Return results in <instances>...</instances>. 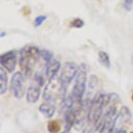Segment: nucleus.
I'll use <instances>...</instances> for the list:
<instances>
[{"instance_id":"nucleus-9","label":"nucleus","mask_w":133,"mask_h":133,"mask_svg":"<svg viewBox=\"0 0 133 133\" xmlns=\"http://www.w3.org/2000/svg\"><path fill=\"white\" fill-rule=\"evenodd\" d=\"M41 87L42 86L40 84L34 80L32 81V83H31L26 91V98L28 103H36L39 100L41 94Z\"/></svg>"},{"instance_id":"nucleus-16","label":"nucleus","mask_w":133,"mask_h":133,"mask_svg":"<svg viewBox=\"0 0 133 133\" xmlns=\"http://www.w3.org/2000/svg\"><path fill=\"white\" fill-rule=\"evenodd\" d=\"M41 58L44 61L45 64L53 59V52L48 50H41Z\"/></svg>"},{"instance_id":"nucleus-20","label":"nucleus","mask_w":133,"mask_h":133,"mask_svg":"<svg viewBox=\"0 0 133 133\" xmlns=\"http://www.w3.org/2000/svg\"><path fill=\"white\" fill-rule=\"evenodd\" d=\"M117 133H127V132H126V131L124 130H123L122 129V130H120L118 131Z\"/></svg>"},{"instance_id":"nucleus-3","label":"nucleus","mask_w":133,"mask_h":133,"mask_svg":"<svg viewBox=\"0 0 133 133\" xmlns=\"http://www.w3.org/2000/svg\"><path fill=\"white\" fill-rule=\"evenodd\" d=\"M67 87L61 82L60 77L57 75L49 80L43 90V98L45 101L55 103L59 99L63 100L65 97Z\"/></svg>"},{"instance_id":"nucleus-7","label":"nucleus","mask_w":133,"mask_h":133,"mask_svg":"<svg viewBox=\"0 0 133 133\" xmlns=\"http://www.w3.org/2000/svg\"><path fill=\"white\" fill-rule=\"evenodd\" d=\"M78 70V65L75 62H67L64 63L59 76L63 85L67 87L72 82V81L76 77Z\"/></svg>"},{"instance_id":"nucleus-14","label":"nucleus","mask_w":133,"mask_h":133,"mask_svg":"<svg viewBox=\"0 0 133 133\" xmlns=\"http://www.w3.org/2000/svg\"><path fill=\"white\" fill-rule=\"evenodd\" d=\"M98 60L102 65L107 69L111 68V61L109 55L106 52L101 51L98 53Z\"/></svg>"},{"instance_id":"nucleus-21","label":"nucleus","mask_w":133,"mask_h":133,"mask_svg":"<svg viewBox=\"0 0 133 133\" xmlns=\"http://www.w3.org/2000/svg\"><path fill=\"white\" fill-rule=\"evenodd\" d=\"M61 133H71L70 132V130H65L63 131V132H62Z\"/></svg>"},{"instance_id":"nucleus-10","label":"nucleus","mask_w":133,"mask_h":133,"mask_svg":"<svg viewBox=\"0 0 133 133\" xmlns=\"http://www.w3.org/2000/svg\"><path fill=\"white\" fill-rule=\"evenodd\" d=\"M79 107H78V108H79ZM78 108L64 109V117H63V120H64V123H65V130H70L71 128L74 125L75 122H76L77 110Z\"/></svg>"},{"instance_id":"nucleus-11","label":"nucleus","mask_w":133,"mask_h":133,"mask_svg":"<svg viewBox=\"0 0 133 133\" xmlns=\"http://www.w3.org/2000/svg\"><path fill=\"white\" fill-rule=\"evenodd\" d=\"M45 75L50 80L57 75L60 68L61 63L57 59H52L51 61L45 64Z\"/></svg>"},{"instance_id":"nucleus-19","label":"nucleus","mask_w":133,"mask_h":133,"mask_svg":"<svg viewBox=\"0 0 133 133\" xmlns=\"http://www.w3.org/2000/svg\"><path fill=\"white\" fill-rule=\"evenodd\" d=\"M123 7L127 11H130L133 7V0H124Z\"/></svg>"},{"instance_id":"nucleus-23","label":"nucleus","mask_w":133,"mask_h":133,"mask_svg":"<svg viewBox=\"0 0 133 133\" xmlns=\"http://www.w3.org/2000/svg\"><path fill=\"white\" fill-rule=\"evenodd\" d=\"M130 133H133V131H132V132H130Z\"/></svg>"},{"instance_id":"nucleus-18","label":"nucleus","mask_w":133,"mask_h":133,"mask_svg":"<svg viewBox=\"0 0 133 133\" xmlns=\"http://www.w3.org/2000/svg\"><path fill=\"white\" fill-rule=\"evenodd\" d=\"M47 18H48V17H47L46 15H41L37 16V17L35 18L34 22V26H35V27H38V26H41L42 24L47 20Z\"/></svg>"},{"instance_id":"nucleus-6","label":"nucleus","mask_w":133,"mask_h":133,"mask_svg":"<svg viewBox=\"0 0 133 133\" xmlns=\"http://www.w3.org/2000/svg\"><path fill=\"white\" fill-rule=\"evenodd\" d=\"M132 118V114L128 107L123 106L120 111L116 116L112 126L107 133H117L120 130H122L125 125L130 122Z\"/></svg>"},{"instance_id":"nucleus-2","label":"nucleus","mask_w":133,"mask_h":133,"mask_svg":"<svg viewBox=\"0 0 133 133\" xmlns=\"http://www.w3.org/2000/svg\"><path fill=\"white\" fill-rule=\"evenodd\" d=\"M41 58V50L36 46L26 45L20 50L19 65L25 76H29Z\"/></svg>"},{"instance_id":"nucleus-17","label":"nucleus","mask_w":133,"mask_h":133,"mask_svg":"<svg viewBox=\"0 0 133 133\" xmlns=\"http://www.w3.org/2000/svg\"><path fill=\"white\" fill-rule=\"evenodd\" d=\"M70 26H71V27H72V28H82L83 26H84V21L83 20H82L81 18H75V19H73V20L70 22Z\"/></svg>"},{"instance_id":"nucleus-22","label":"nucleus","mask_w":133,"mask_h":133,"mask_svg":"<svg viewBox=\"0 0 133 133\" xmlns=\"http://www.w3.org/2000/svg\"><path fill=\"white\" fill-rule=\"evenodd\" d=\"M132 102H133V94H132Z\"/></svg>"},{"instance_id":"nucleus-4","label":"nucleus","mask_w":133,"mask_h":133,"mask_svg":"<svg viewBox=\"0 0 133 133\" xmlns=\"http://www.w3.org/2000/svg\"><path fill=\"white\" fill-rule=\"evenodd\" d=\"M87 70L85 64H81L79 66L78 72L75 77V84L72 87L71 96L76 103L82 104L83 102V96L87 89Z\"/></svg>"},{"instance_id":"nucleus-8","label":"nucleus","mask_w":133,"mask_h":133,"mask_svg":"<svg viewBox=\"0 0 133 133\" xmlns=\"http://www.w3.org/2000/svg\"><path fill=\"white\" fill-rule=\"evenodd\" d=\"M1 66L9 72L15 71L17 64V53L15 50H9L0 56Z\"/></svg>"},{"instance_id":"nucleus-13","label":"nucleus","mask_w":133,"mask_h":133,"mask_svg":"<svg viewBox=\"0 0 133 133\" xmlns=\"http://www.w3.org/2000/svg\"><path fill=\"white\" fill-rule=\"evenodd\" d=\"M9 87V77L6 71L2 66L0 68V94L4 95Z\"/></svg>"},{"instance_id":"nucleus-15","label":"nucleus","mask_w":133,"mask_h":133,"mask_svg":"<svg viewBox=\"0 0 133 133\" xmlns=\"http://www.w3.org/2000/svg\"><path fill=\"white\" fill-rule=\"evenodd\" d=\"M47 128L49 132L58 133L61 130V124L59 121L52 120L48 122Z\"/></svg>"},{"instance_id":"nucleus-12","label":"nucleus","mask_w":133,"mask_h":133,"mask_svg":"<svg viewBox=\"0 0 133 133\" xmlns=\"http://www.w3.org/2000/svg\"><path fill=\"white\" fill-rule=\"evenodd\" d=\"M39 111L46 118H52L55 115L56 107L53 103L45 101L39 106Z\"/></svg>"},{"instance_id":"nucleus-1","label":"nucleus","mask_w":133,"mask_h":133,"mask_svg":"<svg viewBox=\"0 0 133 133\" xmlns=\"http://www.w3.org/2000/svg\"><path fill=\"white\" fill-rule=\"evenodd\" d=\"M111 103V94H96L90 102L88 109L87 121L96 127L103 114L104 109Z\"/></svg>"},{"instance_id":"nucleus-5","label":"nucleus","mask_w":133,"mask_h":133,"mask_svg":"<svg viewBox=\"0 0 133 133\" xmlns=\"http://www.w3.org/2000/svg\"><path fill=\"white\" fill-rule=\"evenodd\" d=\"M10 89L15 98L18 100L24 97L26 92L25 75L21 72H15L11 77Z\"/></svg>"}]
</instances>
